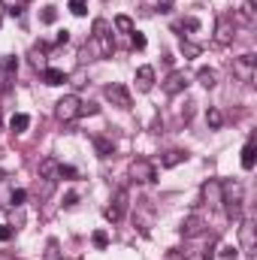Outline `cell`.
<instances>
[{
  "mask_svg": "<svg viewBox=\"0 0 257 260\" xmlns=\"http://www.w3.org/2000/svg\"><path fill=\"white\" fill-rule=\"evenodd\" d=\"M15 70H18V61L15 58H3L0 61V94L9 91V85L15 82Z\"/></svg>",
  "mask_w": 257,
  "mask_h": 260,
  "instance_id": "8fae6325",
  "label": "cell"
},
{
  "mask_svg": "<svg viewBox=\"0 0 257 260\" xmlns=\"http://www.w3.org/2000/svg\"><path fill=\"white\" fill-rule=\"evenodd\" d=\"M185 160H188V151H182V148H170V151H164L160 167L173 170V167H179V164H185Z\"/></svg>",
  "mask_w": 257,
  "mask_h": 260,
  "instance_id": "5bb4252c",
  "label": "cell"
},
{
  "mask_svg": "<svg viewBox=\"0 0 257 260\" xmlns=\"http://www.w3.org/2000/svg\"><path fill=\"white\" fill-rule=\"evenodd\" d=\"M79 106H82V100H79L76 94L61 97V100L55 103V115H58V121H73V118H79Z\"/></svg>",
  "mask_w": 257,
  "mask_h": 260,
  "instance_id": "5b68a950",
  "label": "cell"
},
{
  "mask_svg": "<svg viewBox=\"0 0 257 260\" xmlns=\"http://www.w3.org/2000/svg\"><path fill=\"white\" fill-rule=\"evenodd\" d=\"M58 173H61V164L55 157H43L40 160V179H55L58 182Z\"/></svg>",
  "mask_w": 257,
  "mask_h": 260,
  "instance_id": "2e32d148",
  "label": "cell"
},
{
  "mask_svg": "<svg viewBox=\"0 0 257 260\" xmlns=\"http://www.w3.org/2000/svg\"><path fill=\"white\" fill-rule=\"evenodd\" d=\"M233 37H236V34H233V18H230V15H221L218 24H215V43H218V46H230Z\"/></svg>",
  "mask_w": 257,
  "mask_h": 260,
  "instance_id": "ba28073f",
  "label": "cell"
},
{
  "mask_svg": "<svg viewBox=\"0 0 257 260\" xmlns=\"http://www.w3.org/2000/svg\"><path fill=\"white\" fill-rule=\"evenodd\" d=\"M203 200H206L209 206H221V182L209 179V182L203 185Z\"/></svg>",
  "mask_w": 257,
  "mask_h": 260,
  "instance_id": "9a60e30c",
  "label": "cell"
},
{
  "mask_svg": "<svg viewBox=\"0 0 257 260\" xmlns=\"http://www.w3.org/2000/svg\"><path fill=\"white\" fill-rule=\"evenodd\" d=\"M130 179L136 182V185H151L154 179H157V170H154V164L151 160H133L130 164Z\"/></svg>",
  "mask_w": 257,
  "mask_h": 260,
  "instance_id": "277c9868",
  "label": "cell"
},
{
  "mask_svg": "<svg viewBox=\"0 0 257 260\" xmlns=\"http://www.w3.org/2000/svg\"><path fill=\"white\" fill-rule=\"evenodd\" d=\"M70 12H73V15H79V18H82V15H85V12H88V9H85V0H70Z\"/></svg>",
  "mask_w": 257,
  "mask_h": 260,
  "instance_id": "4dcf8cb0",
  "label": "cell"
},
{
  "mask_svg": "<svg viewBox=\"0 0 257 260\" xmlns=\"http://www.w3.org/2000/svg\"><path fill=\"white\" fill-rule=\"evenodd\" d=\"M27 127H30V115H24V112L12 115V121H9V130H12V133H24Z\"/></svg>",
  "mask_w": 257,
  "mask_h": 260,
  "instance_id": "ffe728a7",
  "label": "cell"
},
{
  "mask_svg": "<svg viewBox=\"0 0 257 260\" xmlns=\"http://www.w3.org/2000/svg\"><path fill=\"white\" fill-rule=\"evenodd\" d=\"M130 43H133V49H136V52H142V49H145V34L133 30V34H130Z\"/></svg>",
  "mask_w": 257,
  "mask_h": 260,
  "instance_id": "f546056e",
  "label": "cell"
},
{
  "mask_svg": "<svg viewBox=\"0 0 257 260\" xmlns=\"http://www.w3.org/2000/svg\"><path fill=\"white\" fill-rule=\"evenodd\" d=\"M40 21H43V24H55V21H58V9H55V6H43Z\"/></svg>",
  "mask_w": 257,
  "mask_h": 260,
  "instance_id": "cb8c5ba5",
  "label": "cell"
},
{
  "mask_svg": "<svg viewBox=\"0 0 257 260\" xmlns=\"http://www.w3.org/2000/svg\"><path fill=\"white\" fill-rule=\"evenodd\" d=\"M24 197H27V191H21V188H15L9 200H12V206H21V203H24Z\"/></svg>",
  "mask_w": 257,
  "mask_h": 260,
  "instance_id": "d6a6232c",
  "label": "cell"
},
{
  "mask_svg": "<svg viewBox=\"0 0 257 260\" xmlns=\"http://www.w3.org/2000/svg\"><path fill=\"white\" fill-rule=\"evenodd\" d=\"M79 203V194H67L64 197V206H76Z\"/></svg>",
  "mask_w": 257,
  "mask_h": 260,
  "instance_id": "74e56055",
  "label": "cell"
},
{
  "mask_svg": "<svg viewBox=\"0 0 257 260\" xmlns=\"http://www.w3.org/2000/svg\"><path fill=\"white\" fill-rule=\"evenodd\" d=\"M94 145H97V151H100V157H109V154L115 151V145H112L109 139H103V136H94Z\"/></svg>",
  "mask_w": 257,
  "mask_h": 260,
  "instance_id": "7402d4cb",
  "label": "cell"
},
{
  "mask_svg": "<svg viewBox=\"0 0 257 260\" xmlns=\"http://www.w3.org/2000/svg\"><path fill=\"white\" fill-rule=\"evenodd\" d=\"M12 233H15V230H12L9 224H0V242H9V239H12Z\"/></svg>",
  "mask_w": 257,
  "mask_h": 260,
  "instance_id": "e575fe53",
  "label": "cell"
},
{
  "mask_svg": "<svg viewBox=\"0 0 257 260\" xmlns=\"http://www.w3.org/2000/svg\"><path fill=\"white\" fill-rule=\"evenodd\" d=\"M221 257H236V248H233V245H224V248H221Z\"/></svg>",
  "mask_w": 257,
  "mask_h": 260,
  "instance_id": "8d00e7d4",
  "label": "cell"
},
{
  "mask_svg": "<svg viewBox=\"0 0 257 260\" xmlns=\"http://www.w3.org/2000/svg\"><path fill=\"white\" fill-rule=\"evenodd\" d=\"M206 233V218L203 215H188L185 221H182V236L185 239H197V236H203Z\"/></svg>",
  "mask_w": 257,
  "mask_h": 260,
  "instance_id": "9c48e42d",
  "label": "cell"
},
{
  "mask_svg": "<svg viewBox=\"0 0 257 260\" xmlns=\"http://www.w3.org/2000/svg\"><path fill=\"white\" fill-rule=\"evenodd\" d=\"M79 115H97V106L94 103H82L79 106Z\"/></svg>",
  "mask_w": 257,
  "mask_h": 260,
  "instance_id": "d590c367",
  "label": "cell"
},
{
  "mask_svg": "<svg viewBox=\"0 0 257 260\" xmlns=\"http://www.w3.org/2000/svg\"><path fill=\"white\" fill-rule=\"evenodd\" d=\"M103 94H106V100H109L112 106H118V109H130V91L121 85V82L106 85V88H103Z\"/></svg>",
  "mask_w": 257,
  "mask_h": 260,
  "instance_id": "8992f818",
  "label": "cell"
},
{
  "mask_svg": "<svg viewBox=\"0 0 257 260\" xmlns=\"http://www.w3.org/2000/svg\"><path fill=\"white\" fill-rule=\"evenodd\" d=\"M91 242H94L97 248H106V245H109V233H106V230H94V236H91Z\"/></svg>",
  "mask_w": 257,
  "mask_h": 260,
  "instance_id": "4316f807",
  "label": "cell"
},
{
  "mask_svg": "<svg viewBox=\"0 0 257 260\" xmlns=\"http://www.w3.org/2000/svg\"><path fill=\"white\" fill-rule=\"evenodd\" d=\"M136 88H139L142 94H148V91L154 88V67H139V70H136Z\"/></svg>",
  "mask_w": 257,
  "mask_h": 260,
  "instance_id": "4fadbf2b",
  "label": "cell"
},
{
  "mask_svg": "<svg viewBox=\"0 0 257 260\" xmlns=\"http://www.w3.org/2000/svg\"><path fill=\"white\" fill-rule=\"evenodd\" d=\"M197 82H200L203 88H215V85H218V73H215L212 67H200V70H197Z\"/></svg>",
  "mask_w": 257,
  "mask_h": 260,
  "instance_id": "e0dca14e",
  "label": "cell"
},
{
  "mask_svg": "<svg viewBox=\"0 0 257 260\" xmlns=\"http://www.w3.org/2000/svg\"><path fill=\"white\" fill-rule=\"evenodd\" d=\"M43 82H46V85H64L67 73L58 70V67H46V70H43Z\"/></svg>",
  "mask_w": 257,
  "mask_h": 260,
  "instance_id": "ac0fdd59",
  "label": "cell"
},
{
  "mask_svg": "<svg viewBox=\"0 0 257 260\" xmlns=\"http://www.w3.org/2000/svg\"><path fill=\"white\" fill-rule=\"evenodd\" d=\"M182 55H185V58H197V55H200V46H197V43H188V40H182Z\"/></svg>",
  "mask_w": 257,
  "mask_h": 260,
  "instance_id": "f1b7e54d",
  "label": "cell"
},
{
  "mask_svg": "<svg viewBox=\"0 0 257 260\" xmlns=\"http://www.w3.org/2000/svg\"><path fill=\"white\" fill-rule=\"evenodd\" d=\"M242 200H245V185L242 182H224L221 185V203H224V209H227V215L230 218H239L242 215Z\"/></svg>",
  "mask_w": 257,
  "mask_h": 260,
  "instance_id": "6da1fadb",
  "label": "cell"
},
{
  "mask_svg": "<svg viewBox=\"0 0 257 260\" xmlns=\"http://www.w3.org/2000/svg\"><path fill=\"white\" fill-rule=\"evenodd\" d=\"M206 124H209L212 130L221 127V124H224V115H221V109H209V112H206Z\"/></svg>",
  "mask_w": 257,
  "mask_h": 260,
  "instance_id": "603a6c76",
  "label": "cell"
},
{
  "mask_svg": "<svg viewBox=\"0 0 257 260\" xmlns=\"http://www.w3.org/2000/svg\"><path fill=\"white\" fill-rule=\"evenodd\" d=\"M194 106H197L194 100H188V103H185V109H182V121H191V118H194Z\"/></svg>",
  "mask_w": 257,
  "mask_h": 260,
  "instance_id": "836d02e7",
  "label": "cell"
},
{
  "mask_svg": "<svg viewBox=\"0 0 257 260\" xmlns=\"http://www.w3.org/2000/svg\"><path fill=\"white\" fill-rule=\"evenodd\" d=\"M79 173H76V167H64L61 164V173H58V179H76Z\"/></svg>",
  "mask_w": 257,
  "mask_h": 260,
  "instance_id": "1f68e13d",
  "label": "cell"
},
{
  "mask_svg": "<svg viewBox=\"0 0 257 260\" xmlns=\"http://www.w3.org/2000/svg\"><path fill=\"white\" fill-rule=\"evenodd\" d=\"M239 245H242L245 254H254L257 239H254V221H251V218H245V221L239 224Z\"/></svg>",
  "mask_w": 257,
  "mask_h": 260,
  "instance_id": "52a82bcc",
  "label": "cell"
},
{
  "mask_svg": "<svg viewBox=\"0 0 257 260\" xmlns=\"http://www.w3.org/2000/svg\"><path fill=\"white\" fill-rule=\"evenodd\" d=\"M185 260H206V257H203V251H191V254H185Z\"/></svg>",
  "mask_w": 257,
  "mask_h": 260,
  "instance_id": "f35d334b",
  "label": "cell"
},
{
  "mask_svg": "<svg viewBox=\"0 0 257 260\" xmlns=\"http://www.w3.org/2000/svg\"><path fill=\"white\" fill-rule=\"evenodd\" d=\"M233 76H236L239 82H254V76H257V58L251 55V52H245V55L233 58Z\"/></svg>",
  "mask_w": 257,
  "mask_h": 260,
  "instance_id": "7a4b0ae2",
  "label": "cell"
},
{
  "mask_svg": "<svg viewBox=\"0 0 257 260\" xmlns=\"http://www.w3.org/2000/svg\"><path fill=\"white\" fill-rule=\"evenodd\" d=\"M115 27H118L121 34H133V30H136V27H133V21H130L127 15H118V18H115Z\"/></svg>",
  "mask_w": 257,
  "mask_h": 260,
  "instance_id": "d4e9b609",
  "label": "cell"
},
{
  "mask_svg": "<svg viewBox=\"0 0 257 260\" xmlns=\"http://www.w3.org/2000/svg\"><path fill=\"white\" fill-rule=\"evenodd\" d=\"M179 27H182V30H200V18H197V15H185V18L179 21Z\"/></svg>",
  "mask_w": 257,
  "mask_h": 260,
  "instance_id": "484cf974",
  "label": "cell"
},
{
  "mask_svg": "<svg viewBox=\"0 0 257 260\" xmlns=\"http://www.w3.org/2000/svg\"><path fill=\"white\" fill-rule=\"evenodd\" d=\"M185 88H188V76H185L182 70H173V73L167 76V82H164V94H170V97L182 94Z\"/></svg>",
  "mask_w": 257,
  "mask_h": 260,
  "instance_id": "30bf717a",
  "label": "cell"
},
{
  "mask_svg": "<svg viewBox=\"0 0 257 260\" xmlns=\"http://www.w3.org/2000/svg\"><path fill=\"white\" fill-rule=\"evenodd\" d=\"M254 21H257L254 0H245V3L236 9V24H242V27H254Z\"/></svg>",
  "mask_w": 257,
  "mask_h": 260,
  "instance_id": "7c38bea8",
  "label": "cell"
},
{
  "mask_svg": "<svg viewBox=\"0 0 257 260\" xmlns=\"http://www.w3.org/2000/svg\"><path fill=\"white\" fill-rule=\"evenodd\" d=\"M170 3L173 0H160V12H170Z\"/></svg>",
  "mask_w": 257,
  "mask_h": 260,
  "instance_id": "ab89813d",
  "label": "cell"
},
{
  "mask_svg": "<svg viewBox=\"0 0 257 260\" xmlns=\"http://www.w3.org/2000/svg\"><path fill=\"white\" fill-rule=\"evenodd\" d=\"M254 157H257L254 139H248V142H245V148H242V170H245V173H248V170H254Z\"/></svg>",
  "mask_w": 257,
  "mask_h": 260,
  "instance_id": "d6986e66",
  "label": "cell"
},
{
  "mask_svg": "<svg viewBox=\"0 0 257 260\" xmlns=\"http://www.w3.org/2000/svg\"><path fill=\"white\" fill-rule=\"evenodd\" d=\"M127 206H130V194H127V188L115 191V197H112V203L106 206V221H112V224L124 221V215H127Z\"/></svg>",
  "mask_w": 257,
  "mask_h": 260,
  "instance_id": "3957f363",
  "label": "cell"
},
{
  "mask_svg": "<svg viewBox=\"0 0 257 260\" xmlns=\"http://www.w3.org/2000/svg\"><path fill=\"white\" fill-rule=\"evenodd\" d=\"M52 191H55V179H40V182H37V194H40V200H49Z\"/></svg>",
  "mask_w": 257,
  "mask_h": 260,
  "instance_id": "44dd1931",
  "label": "cell"
},
{
  "mask_svg": "<svg viewBox=\"0 0 257 260\" xmlns=\"http://www.w3.org/2000/svg\"><path fill=\"white\" fill-rule=\"evenodd\" d=\"M3 179H6V173H3V170H0V182H3Z\"/></svg>",
  "mask_w": 257,
  "mask_h": 260,
  "instance_id": "60d3db41",
  "label": "cell"
},
{
  "mask_svg": "<svg viewBox=\"0 0 257 260\" xmlns=\"http://www.w3.org/2000/svg\"><path fill=\"white\" fill-rule=\"evenodd\" d=\"M43 260H61V245H58L55 239L46 245V257H43Z\"/></svg>",
  "mask_w": 257,
  "mask_h": 260,
  "instance_id": "83f0119b",
  "label": "cell"
}]
</instances>
